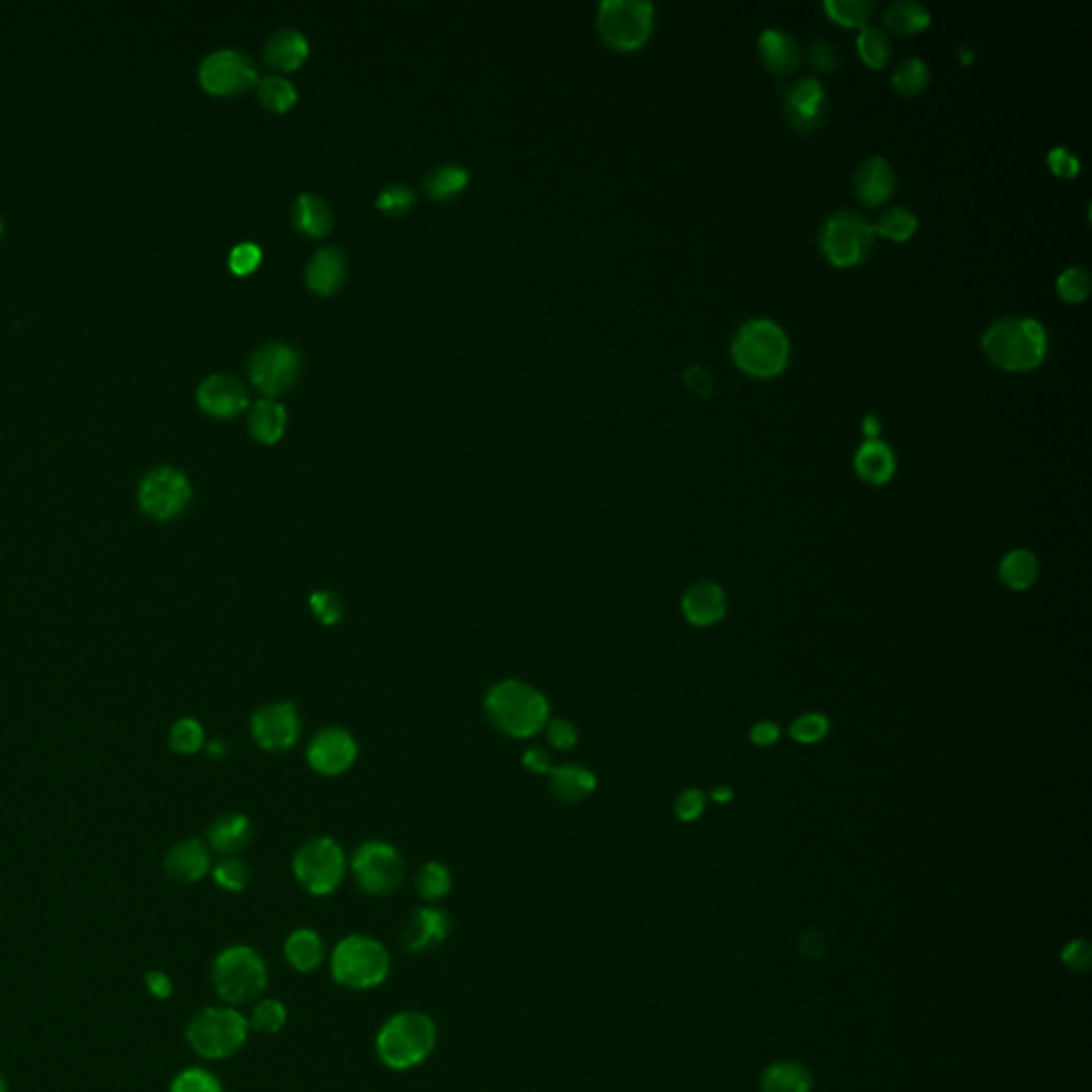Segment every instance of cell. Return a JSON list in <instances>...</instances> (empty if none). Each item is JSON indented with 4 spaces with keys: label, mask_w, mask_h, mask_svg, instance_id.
I'll return each mask as SVG.
<instances>
[{
    "label": "cell",
    "mask_w": 1092,
    "mask_h": 1092,
    "mask_svg": "<svg viewBox=\"0 0 1092 1092\" xmlns=\"http://www.w3.org/2000/svg\"><path fill=\"white\" fill-rule=\"evenodd\" d=\"M482 709L499 734L516 741L533 739L551 719L549 698L520 679H503L491 685Z\"/></svg>",
    "instance_id": "cell-1"
},
{
    "label": "cell",
    "mask_w": 1092,
    "mask_h": 1092,
    "mask_svg": "<svg viewBox=\"0 0 1092 1092\" xmlns=\"http://www.w3.org/2000/svg\"><path fill=\"white\" fill-rule=\"evenodd\" d=\"M437 1026L431 1015L406 1009L382 1022L376 1032V1056L391 1071L420 1066L435 1049Z\"/></svg>",
    "instance_id": "cell-2"
},
{
    "label": "cell",
    "mask_w": 1092,
    "mask_h": 1092,
    "mask_svg": "<svg viewBox=\"0 0 1092 1092\" xmlns=\"http://www.w3.org/2000/svg\"><path fill=\"white\" fill-rule=\"evenodd\" d=\"M981 348L990 363L1007 371H1028L1045 359L1047 331L1032 316H1003L983 331Z\"/></svg>",
    "instance_id": "cell-3"
},
{
    "label": "cell",
    "mask_w": 1092,
    "mask_h": 1092,
    "mask_svg": "<svg viewBox=\"0 0 1092 1092\" xmlns=\"http://www.w3.org/2000/svg\"><path fill=\"white\" fill-rule=\"evenodd\" d=\"M329 966L337 986L354 992L374 990L391 975V954L369 934H348L335 943Z\"/></svg>",
    "instance_id": "cell-4"
},
{
    "label": "cell",
    "mask_w": 1092,
    "mask_h": 1092,
    "mask_svg": "<svg viewBox=\"0 0 1092 1092\" xmlns=\"http://www.w3.org/2000/svg\"><path fill=\"white\" fill-rule=\"evenodd\" d=\"M267 981V962L250 945H229L212 962L214 990L231 1007L257 1000Z\"/></svg>",
    "instance_id": "cell-5"
},
{
    "label": "cell",
    "mask_w": 1092,
    "mask_h": 1092,
    "mask_svg": "<svg viewBox=\"0 0 1092 1092\" xmlns=\"http://www.w3.org/2000/svg\"><path fill=\"white\" fill-rule=\"evenodd\" d=\"M732 357L745 374L756 378H775L788 365L790 340L775 320L751 318L737 331L732 340Z\"/></svg>",
    "instance_id": "cell-6"
},
{
    "label": "cell",
    "mask_w": 1092,
    "mask_h": 1092,
    "mask_svg": "<svg viewBox=\"0 0 1092 1092\" xmlns=\"http://www.w3.org/2000/svg\"><path fill=\"white\" fill-rule=\"evenodd\" d=\"M248 1035V1017L231 1005L205 1007L197 1011L186 1026V1039L191 1047L208 1060H225L235 1056L246 1045Z\"/></svg>",
    "instance_id": "cell-7"
},
{
    "label": "cell",
    "mask_w": 1092,
    "mask_h": 1092,
    "mask_svg": "<svg viewBox=\"0 0 1092 1092\" xmlns=\"http://www.w3.org/2000/svg\"><path fill=\"white\" fill-rule=\"evenodd\" d=\"M348 858L344 847L331 837L305 841L293 856V875L312 896L333 894L346 879Z\"/></svg>",
    "instance_id": "cell-8"
},
{
    "label": "cell",
    "mask_w": 1092,
    "mask_h": 1092,
    "mask_svg": "<svg viewBox=\"0 0 1092 1092\" xmlns=\"http://www.w3.org/2000/svg\"><path fill=\"white\" fill-rule=\"evenodd\" d=\"M357 888L367 896H391L406 877V862L399 849L386 841L361 843L348 864Z\"/></svg>",
    "instance_id": "cell-9"
},
{
    "label": "cell",
    "mask_w": 1092,
    "mask_h": 1092,
    "mask_svg": "<svg viewBox=\"0 0 1092 1092\" xmlns=\"http://www.w3.org/2000/svg\"><path fill=\"white\" fill-rule=\"evenodd\" d=\"M873 225L854 210H839L830 214L820 231L822 252L837 267H851L862 263L873 250Z\"/></svg>",
    "instance_id": "cell-10"
},
{
    "label": "cell",
    "mask_w": 1092,
    "mask_h": 1092,
    "mask_svg": "<svg viewBox=\"0 0 1092 1092\" xmlns=\"http://www.w3.org/2000/svg\"><path fill=\"white\" fill-rule=\"evenodd\" d=\"M651 31L653 5L647 0H605L598 10V33L615 50H639Z\"/></svg>",
    "instance_id": "cell-11"
},
{
    "label": "cell",
    "mask_w": 1092,
    "mask_h": 1092,
    "mask_svg": "<svg viewBox=\"0 0 1092 1092\" xmlns=\"http://www.w3.org/2000/svg\"><path fill=\"white\" fill-rule=\"evenodd\" d=\"M142 510L161 523L178 518L193 499V486L184 471L176 467H156L139 484Z\"/></svg>",
    "instance_id": "cell-12"
},
{
    "label": "cell",
    "mask_w": 1092,
    "mask_h": 1092,
    "mask_svg": "<svg viewBox=\"0 0 1092 1092\" xmlns=\"http://www.w3.org/2000/svg\"><path fill=\"white\" fill-rule=\"evenodd\" d=\"M201 86L218 97L237 95L259 82V69L250 56L239 50L212 52L199 69Z\"/></svg>",
    "instance_id": "cell-13"
},
{
    "label": "cell",
    "mask_w": 1092,
    "mask_h": 1092,
    "mask_svg": "<svg viewBox=\"0 0 1092 1092\" xmlns=\"http://www.w3.org/2000/svg\"><path fill=\"white\" fill-rule=\"evenodd\" d=\"M254 743L271 754L288 751L301 737V717L293 702H271L254 711L250 719Z\"/></svg>",
    "instance_id": "cell-14"
},
{
    "label": "cell",
    "mask_w": 1092,
    "mask_h": 1092,
    "mask_svg": "<svg viewBox=\"0 0 1092 1092\" xmlns=\"http://www.w3.org/2000/svg\"><path fill=\"white\" fill-rule=\"evenodd\" d=\"M359 758V743L352 732L342 726H327L312 737L305 760L316 775L340 777L348 773Z\"/></svg>",
    "instance_id": "cell-15"
},
{
    "label": "cell",
    "mask_w": 1092,
    "mask_h": 1092,
    "mask_svg": "<svg viewBox=\"0 0 1092 1092\" xmlns=\"http://www.w3.org/2000/svg\"><path fill=\"white\" fill-rule=\"evenodd\" d=\"M248 371L257 388L267 397H276L295 384L299 376V357L286 344H267L252 354Z\"/></svg>",
    "instance_id": "cell-16"
},
{
    "label": "cell",
    "mask_w": 1092,
    "mask_h": 1092,
    "mask_svg": "<svg viewBox=\"0 0 1092 1092\" xmlns=\"http://www.w3.org/2000/svg\"><path fill=\"white\" fill-rule=\"evenodd\" d=\"M783 114L803 133L815 131L828 116V93L815 78H798L783 90Z\"/></svg>",
    "instance_id": "cell-17"
},
{
    "label": "cell",
    "mask_w": 1092,
    "mask_h": 1092,
    "mask_svg": "<svg viewBox=\"0 0 1092 1092\" xmlns=\"http://www.w3.org/2000/svg\"><path fill=\"white\" fill-rule=\"evenodd\" d=\"M452 930L450 915L435 907L425 905L412 911L408 922L401 928V943L410 954H425L440 947Z\"/></svg>",
    "instance_id": "cell-18"
},
{
    "label": "cell",
    "mask_w": 1092,
    "mask_h": 1092,
    "mask_svg": "<svg viewBox=\"0 0 1092 1092\" xmlns=\"http://www.w3.org/2000/svg\"><path fill=\"white\" fill-rule=\"evenodd\" d=\"M197 401L205 414L216 418H231L248 408V393L237 378L214 374L201 382Z\"/></svg>",
    "instance_id": "cell-19"
},
{
    "label": "cell",
    "mask_w": 1092,
    "mask_h": 1092,
    "mask_svg": "<svg viewBox=\"0 0 1092 1092\" xmlns=\"http://www.w3.org/2000/svg\"><path fill=\"white\" fill-rule=\"evenodd\" d=\"M681 611L694 628H713L728 613V598L722 585L711 581L694 583L681 598Z\"/></svg>",
    "instance_id": "cell-20"
},
{
    "label": "cell",
    "mask_w": 1092,
    "mask_h": 1092,
    "mask_svg": "<svg viewBox=\"0 0 1092 1092\" xmlns=\"http://www.w3.org/2000/svg\"><path fill=\"white\" fill-rule=\"evenodd\" d=\"M896 188V173L888 159L871 156L854 173V191L860 203L877 208L886 203Z\"/></svg>",
    "instance_id": "cell-21"
},
{
    "label": "cell",
    "mask_w": 1092,
    "mask_h": 1092,
    "mask_svg": "<svg viewBox=\"0 0 1092 1092\" xmlns=\"http://www.w3.org/2000/svg\"><path fill=\"white\" fill-rule=\"evenodd\" d=\"M212 868L210 849L199 839L173 845L165 856V873L178 883H195Z\"/></svg>",
    "instance_id": "cell-22"
},
{
    "label": "cell",
    "mask_w": 1092,
    "mask_h": 1092,
    "mask_svg": "<svg viewBox=\"0 0 1092 1092\" xmlns=\"http://www.w3.org/2000/svg\"><path fill=\"white\" fill-rule=\"evenodd\" d=\"M758 54L773 76H790L803 56L798 42L783 29H766L758 39Z\"/></svg>",
    "instance_id": "cell-23"
},
{
    "label": "cell",
    "mask_w": 1092,
    "mask_h": 1092,
    "mask_svg": "<svg viewBox=\"0 0 1092 1092\" xmlns=\"http://www.w3.org/2000/svg\"><path fill=\"white\" fill-rule=\"evenodd\" d=\"M546 777H549L551 794L568 805L588 800L598 788L596 773L581 764H558Z\"/></svg>",
    "instance_id": "cell-24"
},
{
    "label": "cell",
    "mask_w": 1092,
    "mask_h": 1092,
    "mask_svg": "<svg viewBox=\"0 0 1092 1092\" xmlns=\"http://www.w3.org/2000/svg\"><path fill=\"white\" fill-rule=\"evenodd\" d=\"M346 280V257L340 248H320L305 267V282L314 293L331 295L342 288Z\"/></svg>",
    "instance_id": "cell-25"
},
{
    "label": "cell",
    "mask_w": 1092,
    "mask_h": 1092,
    "mask_svg": "<svg viewBox=\"0 0 1092 1092\" xmlns=\"http://www.w3.org/2000/svg\"><path fill=\"white\" fill-rule=\"evenodd\" d=\"M854 467H856V474L864 482H868L873 486H881V484L890 482L896 471V454L890 448V444H886L881 440H866L856 450Z\"/></svg>",
    "instance_id": "cell-26"
},
{
    "label": "cell",
    "mask_w": 1092,
    "mask_h": 1092,
    "mask_svg": "<svg viewBox=\"0 0 1092 1092\" xmlns=\"http://www.w3.org/2000/svg\"><path fill=\"white\" fill-rule=\"evenodd\" d=\"M252 839V824L242 813H225L210 824L208 845L220 856H235L248 847Z\"/></svg>",
    "instance_id": "cell-27"
},
{
    "label": "cell",
    "mask_w": 1092,
    "mask_h": 1092,
    "mask_svg": "<svg viewBox=\"0 0 1092 1092\" xmlns=\"http://www.w3.org/2000/svg\"><path fill=\"white\" fill-rule=\"evenodd\" d=\"M284 958L297 973H314L327 958V945L314 928H297L284 941Z\"/></svg>",
    "instance_id": "cell-28"
},
{
    "label": "cell",
    "mask_w": 1092,
    "mask_h": 1092,
    "mask_svg": "<svg viewBox=\"0 0 1092 1092\" xmlns=\"http://www.w3.org/2000/svg\"><path fill=\"white\" fill-rule=\"evenodd\" d=\"M310 54V44L303 33L293 29H282L269 37L265 44V63L276 71H295L299 69Z\"/></svg>",
    "instance_id": "cell-29"
},
{
    "label": "cell",
    "mask_w": 1092,
    "mask_h": 1092,
    "mask_svg": "<svg viewBox=\"0 0 1092 1092\" xmlns=\"http://www.w3.org/2000/svg\"><path fill=\"white\" fill-rule=\"evenodd\" d=\"M998 579L1011 592H1026L1039 579V560L1030 549H1011L998 564Z\"/></svg>",
    "instance_id": "cell-30"
},
{
    "label": "cell",
    "mask_w": 1092,
    "mask_h": 1092,
    "mask_svg": "<svg viewBox=\"0 0 1092 1092\" xmlns=\"http://www.w3.org/2000/svg\"><path fill=\"white\" fill-rule=\"evenodd\" d=\"M293 222L301 233L310 237H322L333 227V212L322 197L303 193L295 199Z\"/></svg>",
    "instance_id": "cell-31"
},
{
    "label": "cell",
    "mask_w": 1092,
    "mask_h": 1092,
    "mask_svg": "<svg viewBox=\"0 0 1092 1092\" xmlns=\"http://www.w3.org/2000/svg\"><path fill=\"white\" fill-rule=\"evenodd\" d=\"M762 1092H811L813 1075L811 1071L794 1060L773 1062L760 1079Z\"/></svg>",
    "instance_id": "cell-32"
},
{
    "label": "cell",
    "mask_w": 1092,
    "mask_h": 1092,
    "mask_svg": "<svg viewBox=\"0 0 1092 1092\" xmlns=\"http://www.w3.org/2000/svg\"><path fill=\"white\" fill-rule=\"evenodd\" d=\"M286 429V410L274 399H261L248 414V431L261 444H276Z\"/></svg>",
    "instance_id": "cell-33"
},
{
    "label": "cell",
    "mask_w": 1092,
    "mask_h": 1092,
    "mask_svg": "<svg viewBox=\"0 0 1092 1092\" xmlns=\"http://www.w3.org/2000/svg\"><path fill=\"white\" fill-rule=\"evenodd\" d=\"M883 24L890 33L909 37L930 24V12L915 0H894L883 12Z\"/></svg>",
    "instance_id": "cell-34"
},
{
    "label": "cell",
    "mask_w": 1092,
    "mask_h": 1092,
    "mask_svg": "<svg viewBox=\"0 0 1092 1092\" xmlns=\"http://www.w3.org/2000/svg\"><path fill=\"white\" fill-rule=\"evenodd\" d=\"M414 888L418 892V896L429 903V905H435L440 900H444L450 890H452V873L450 868L440 862V860H429L425 862L418 873H416V879H414Z\"/></svg>",
    "instance_id": "cell-35"
},
{
    "label": "cell",
    "mask_w": 1092,
    "mask_h": 1092,
    "mask_svg": "<svg viewBox=\"0 0 1092 1092\" xmlns=\"http://www.w3.org/2000/svg\"><path fill=\"white\" fill-rule=\"evenodd\" d=\"M469 173L461 165H440L425 178V193L435 201H446L465 191Z\"/></svg>",
    "instance_id": "cell-36"
},
{
    "label": "cell",
    "mask_w": 1092,
    "mask_h": 1092,
    "mask_svg": "<svg viewBox=\"0 0 1092 1092\" xmlns=\"http://www.w3.org/2000/svg\"><path fill=\"white\" fill-rule=\"evenodd\" d=\"M875 229V235L879 233L881 237L886 239H892V242H907L915 231H917V216L905 208V205H896V208H890L886 210L877 222L873 225Z\"/></svg>",
    "instance_id": "cell-37"
},
{
    "label": "cell",
    "mask_w": 1092,
    "mask_h": 1092,
    "mask_svg": "<svg viewBox=\"0 0 1092 1092\" xmlns=\"http://www.w3.org/2000/svg\"><path fill=\"white\" fill-rule=\"evenodd\" d=\"M257 97L265 110L282 114L295 105L297 90L288 80L280 76H269L257 82Z\"/></svg>",
    "instance_id": "cell-38"
},
{
    "label": "cell",
    "mask_w": 1092,
    "mask_h": 1092,
    "mask_svg": "<svg viewBox=\"0 0 1092 1092\" xmlns=\"http://www.w3.org/2000/svg\"><path fill=\"white\" fill-rule=\"evenodd\" d=\"M824 10L830 20L843 27H868V20L877 12V3L873 0H826Z\"/></svg>",
    "instance_id": "cell-39"
},
{
    "label": "cell",
    "mask_w": 1092,
    "mask_h": 1092,
    "mask_svg": "<svg viewBox=\"0 0 1092 1092\" xmlns=\"http://www.w3.org/2000/svg\"><path fill=\"white\" fill-rule=\"evenodd\" d=\"M288 1022V1009L278 998H261L254 1003L248 1024L250 1030H257L261 1035H276L280 1032Z\"/></svg>",
    "instance_id": "cell-40"
},
{
    "label": "cell",
    "mask_w": 1092,
    "mask_h": 1092,
    "mask_svg": "<svg viewBox=\"0 0 1092 1092\" xmlns=\"http://www.w3.org/2000/svg\"><path fill=\"white\" fill-rule=\"evenodd\" d=\"M856 48H858L860 59L871 69H883L888 65L890 52H892L890 37L881 29H875V27H862V31L856 39Z\"/></svg>",
    "instance_id": "cell-41"
},
{
    "label": "cell",
    "mask_w": 1092,
    "mask_h": 1092,
    "mask_svg": "<svg viewBox=\"0 0 1092 1092\" xmlns=\"http://www.w3.org/2000/svg\"><path fill=\"white\" fill-rule=\"evenodd\" d=\"M928 82H930V69L922 59H915V56L903 61L892 73V86L905 97H913V95L926 90Z\"/></svg>",
    "instance_id": "cell-42"
},
{
    "label": "cell",
    "mask_w": 1092,
    "mask_h": 1092,
    "mask_svg": "<svg viewBox=\"0 0 1092 1092\" xmlns=\"http://www.w3.org/2000/svg\"><path fill=\"white\" fill-rule=\"evenodd\" d=\"M169 745L176 754L180 756H193L197 751L203 749L205 745V732H203V726L193 719V717H184V719H178L173 726H171V732H169Z\"/></svg>",
    "instance_id": "cell-43"
},
{
    "label": "cell",
    "mask_w": 1092,
    "mask_h": 1092,
    "mask_svg": "<svg viewBox=\"0 0 1092 1092\" xmlns=\"http://www.w3.org/2000/svg\"><path fill=\"white\" fill-rule=\"evenodd\" d=\"M212 877L225 892H244L250 883V868L237 856H225L214 868Z\"/></svg>",
    "instance_id": "cell-44"
},
{
    "label": "cell",
    "mask_w": 1092,
    "mask_h": 1092,
    "mask_svg": "<svg viewBox=\"0 0 1092 1092\" xmlns=\"http://www.w3.org/2000/svg\"><path fill=\"white\" fill-rule=\"evenodd\" d=\"M1058 295L1069 303H1079L1090 295V271L1083 265L1066 267L1056 280Z\"/></svg>",
    "instance_id": "cell-45"
},
{
    "label": "cell",
    "mask_w": 1092,
    "mask_h": 1092,
    "mask_svg": "<svg viewBox=\"0 0 1092 1092\" xmlns=\"http://www.w3.org/2000/svg\"><path fill=\"white\" fill-rule=\"evenodd\" d=\"M171 1092H225L220 1079L201 1066L184 1069L176 1075L171 1083Z\"/></svg>",
    "instance_id": "cell-46"
},
{
    "label": "cell",
    "mask_w": 1092,
    "mask_h": 1092,
    "mask_svg": "<svg viewBox=\"0 0 1092 1092\" xmlns=\"http://www.w3.org/2000/svg\"><path fill=\"white\" fill-rule=\"evenodd\" d=\"M830 732V722L822 713H805L790 726V737L800 745L822 743Z\"/></svg>",
    "instance_id": "cell-47"
},
{
    "label": "cell",
    "mask_w": 1092,
    "mask_h": 1092,
    "mask_svg": "<svg viewBox=\"0 0 1092 1092\" xmlns=\"http://www.w3.org/2000/svg\"><path fill=\"white\" fill-rule=\"evenodd\" d=\"M308 607H310V611H312L314 619H316L320 626H325V628H335L337 624H342L344 613H346V611H344L342 600H340L335 594L325 592V590L314 592V594L310 596V600H308Z\"/></svg>",
    "instance_id": "cell-48"
},
{
    "label": "cell",
    "mask_w": 1092,
    "mask_h": 1092,
    "mask_svg": "<svg viewBox=\"0 0 1092 1092\" xmlns=\"http://www.w3.org/2000/svg\"><path fill=\"white\" fill-rule=\"evenodd\" d=\"M416 201V193L412 186L408 184H391L386 188L380 191L378 199H376V205L380 212L388 214V216H401L406 214Z\"/></svg>",
    "instance_id": "cell-49"
},
{
    "label": "cell",
    "mask_w": 1092,
    "mask_h": 1092,
    "mask_svg": "<svg viewBox=\"0 0 1092 1092\" xmlns=\"http://www.w3.org/2000/svg\"><path fill=\"white\" fill-rule=\"evenodd\" d=\"M546 741L558 751H570L579 745V728L564 717H551L544 726Z\"/></svg>",
    "instance_id": "cell-50"
},
{
    "label": "cell",
    "mask_w": 1092,
    "mask_h": 1092,
    "mask_svg": "<svg viewBox=\"0 0 1092 1092\" xmlns=\"http://www.w3.org/2000/svg\"><path fill=\"white\" fill-rule=\"evenodd\" d=\"M705 807H707V800H705V794L696 788H690V790H683L677 800H675V815L679 822H696L702 817L705 813Z\"/></svg>",
    "instance_id": "cell-51"
},
{
    "label": "cell",
    "mask_w": 1092,
    "mask_h": 1092,
    "mask_svg": "<svg viewBox=\"0 0 1092 1092\" xmlns=\"http://www.w3.org/2000/svg\"><path fill=\"white\" fill-rule=\"evenodd\" d=\"M261 248L257 244H250V242H244L239 246H235L231 250V257H229V267L233 274L237 276H248L252 274L259 263H261Z\"/></svg>",
    "instance_id": "cell-52"
},
{
    "label": "cell",
    "mask_w": 1092,
    "mask_h": 1092,
    "mask_svg": "<svg viewBox=\"0 0 1092 1092\" xmlns=\"http://www.w3.org/2000/svg\"><path fill=\"white\" fill-rule=\"evenodd\" d=\"M1047 167L1060 178H1075L1079 173L1077 156L1064 146H1056L1047 152Z\"/></svg>",
    "instance_id": "cell-53"
},
{
    "label": "cell",
    "mask_w": 1092,
    "mask_h": 1092,
    "mask_svg": "<svg viewBox=\"0 0 1092 1092\" xmlns=\"http://www.w3.org/2000/svg\"><path fill=\"white\" fill-rule=\"evenodd\" d=\"M520 764L531 775H549L551 768H553L551 754H549V749H544L542 745L525 747V751L520 754Z\"/></svg>",
    "instance_id": "cell-54"
},
{
    "label": "cell",
    "mask_w": 1092,
    "mask_h": 1092,
    "mask_svg": "<svg viewBox=\"0 0 1092 1092\" xmlns=\"http://www.w3.org/2000/svg\"><path fill=\"white\" fill-rule=\"evenodd\" d=\"M809 59H811V65L817 69V71H824V73H830L834 69H839V63H841V56H839V50L830 44V42H815L809 50Z\"/></svg>",
    "instance_id": "cell-55"
},
{
    "label": "cell",
    "mask_w": 1092,
    "mask_h": 1092,
    "mask_svg": "<svg viewBox=\"0 0 1092 1092\" xmlns=\"http://www.w3.org/2000/svg\"><path fill=\"white\" fill-rule=\"evenodd\" d=\"M1062 962L1071 971H1077V973L1088 971V966H1090V945L1086 941H1081V939L1069 943L1066 949L1062 952Z\"/></svg>",
    "instance_id": "cell-56"
},
{
    "label": "cell",
    "mask_w": 1092,
    "mask_h": 1092,
    "mask_svg": "<svg viewBox=\"0 0 1092 1092\" xmlns=\"http://www.w3.org/2000/svg\"><path fill=\"white\" fill-rule=\"evenodd\" d=\"M685 382L688 386L702 395V397H709L715 388V380H713V374L705 367V365H692L688 371H685Z\"/></svg>",
    "instance_id": "cell-57"
},
{
    "label": "cell",
    "mask_w": 1092,
    "mask_h": 1092,
    "mask_svg": "<svg viewBox=\"0 0 1092 1092\" xmlns=\"http://www.w3.org/2000/svg\"><path fill=\"white\" fill-rule=\"evenodd\" d=\"M749 739L756 747H773L781 739V728L775 722H758L749 730Z\"/></svg>",
    "instance_id": "cell-58"
},
{
    "label": "cell",
    "mask_w": 1092,
    "mask_h": 1092,
    "mask_svg": "<svg viewBox=\"0 0 1092 1092\" xmlns=\"http://www.w3.org/2000/svg\"><path fill=\"white\" fill-rule=\"evenodd\" d=\"M146 988L156 998H169L173 994V981L163 971H148L146 975Z\"/></svg>",
    "instance_id": "cell-59"
},
{
    "label": "cell",
    "mask_w": 1092,
    "mask_h": 1092,
    "mask_svg": "<svg viewBox=\"0 0 1092 1092\" xmlns=\"http://www.w3.org/2000/svg\"><path fill=\"white\" fill-rule=\"evenodd\" d=\"M862 431H864L866 440H877V435L881 431V418L875 412H868L862 420Z\"/></svg>",
    "instance_id": "cell-60"
},
{
    "label": "cell",
    "mask_w": 1092,
    "mask_h": 1092,
    "mask_svg": "<svg viewBox=\"0 0 1092 1092\" xmlns=\"http://www.w3.org/2000/svg\"><path fill=\"white\" fill-rule=\"evenodd\" d=\"M711 798H713L715 803H719V805L732 803V800H734V790H732L730 785H717V788H713Z\"/></svg>",
    "instance_id": "cell-61"
},
{
    "label": "cell",
    "mask_w": 1092,
    "mask_h": 1092,
    "mask_svg": "<svg viewBox=\"0 0 1092 1092\" xmlns=\"http://www.w3.org/2000/svg\"><path fill=\"white\" fill-rule=\"evenodd\" d=\"M208 754H210L212 758H218V760H220V758H225V756H227V745H225V741H212V743H208Z\"/></svg>",
    "instance_id": "cell-62"
},
{
    "label": "cell",
    "mask_w": 1092,
    "mask_h": 1092,
    "mask_svg": "<svg viewBox=\"0 0 1092 1092\" xmlns=\"http://www.w3.org/2000/svg\"><path fill=\"white\" fill-rule=\"evenodd\" d=\"M0 1092H7V1079L0 1073Z\"/></svg>",
    "instance_id": "cell-63"
},
{
    "label": "cell",
    "mask_w": 1092,
    "mask_h": 1092,
    "mask_svg": "<svg viewBox=\"0 0 1092 1092\" xmlns=\"http://www.w3.org/2000/svg\"><path fill=\"white\" fill-rule=\"evenodd\" d=\"M0 235H3V220H0Z\"/></svg>",
    "instance_id": "cell-64"
}]
</instances>
